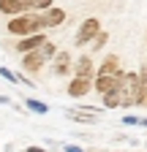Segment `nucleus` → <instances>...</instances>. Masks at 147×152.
I'll return each mask as SVG.
<instances>
[{
    "mask_svg": "<svg viewBox=\"0 0 147 152\" xmlns=\"http://www.w3.org/2000/svg\"><path fill=\"white\" fill-rule=\"evenodd\" d=\"M123 125H139V117H131V114H128V117H123Z\"/></svg>",
    "mask_w": 147,
    "mask_h": 152,
    "instance_id": "nucleus-20",
    "label": "nucleus"
},
{
    "mask_svg": "<svg viewBox=\"0 0 147 152\" xmlns=\"http://www.w3.org/2000/svg\"><path fill=\"white\" fill-rule=\"evenodd\" d=\"M0 76H3L6 82H11V84H19V73H14L8 68H0Z\"/></svg>",
    "mask_w": 147,
    "mask_h": 152,
    "instance_id": "nucleus-18",
    "label": "nucleus"
},
{
    "mask_svg": "<svg viewBox=\"0 0 147 152\" xmlns=\"http://www.w3.org/2000/svg\"><path fill=\"white\" fill-rule=\"evenodd\" d=\"M120 82H123V73H120V76H96L93 87H96V92H101V95H109V92L120 90Z\"/></svg>",
    "mask_w": 147,
    "mask_h": 152,
    "instance_id": "nucleus-4",
    "label": "nucleus"
},
{
    "mask_svg": "<svg viewBox=\"0 0 147 152\" xmlns=\"http://www.w3.org/2000/svg\"><path fill=\"white\" fill-rule=\"evenodd\" d=\"M65 117L76 120V122H93L98 114H93V111H65Z\"/></svg>",
    "mask_w": 147,
    "mask_h": 152,
    "instance_id": "nucleus-13",
    "label": "nucleus"
},
{
    "mask_svg": "<svg viewBox=\"0 0 147 152\" xmlns=\"http://www.w3.org/2000/svg\"><path fill=\"white\" fill-rule=\"evenodd\" d=\"M139 125H142V128H147V117H144V120H139Z\"/></svg>",
    "mask_w": 147,
    "mask_h": 152,
    "instance_id": "nucleus-23",
    "label": "nucleus"
},
{
    "mask_svg": "<svg viewBox=\"0 0 147 152\" xmlns=\"http://www.w3.org/2000/svg\"><path fill=\"white\" fill-rule=\"evenodd\" d=\"M46 41V35H41V33H35V35H27V38H22L19 44H16V49H19L22 54H27V52H35L41 44Z\"/></svg>",
    "mask_w": 147,
    "mask_h": 152,
    "instance_id": "nucleus-9",
    "label": "nucleus"
},
{
    "mask_svg": "<svg viewBox=\"0 0 147 152\" xmlns=\"http://www.w3.org/2000/svg\"><path fill=\"white\" fill-rule=\"evenodd\" d=\"M38 14H30V16H14L11 22H8V33L14 35H35V30H38Z\"/></svg>",
    "mask_w": 147,
    "mask_h": 152,
    "instance_id": "nucleus-1",
    "label": "nucleus"
},
{
    "mask_svg": "<svg viewBox=\"0 0 147 152\" xmlns=\"http://www.w3.org/2000/svg\"><path fill=\"white\" fill-rule=\"evenodd\" d=\"M25 106H27L30 111H35V114H46V111H49V106H46L44 101H38V98H27Z\"/></svg>",
    "mask_w": 147,
    "mask_h": 152,
    "instance_id": "nucleus-15",
    "label": "nucleus"
},
{
    "mask_svg": "<svg viewBox=\"0 0 147 152\" xmlns=\"http://www.w3.org/2000/svg\"><path fill=\"white\" fill-rule=\"evenodd\" d=\"M38 54H41V60H54V54H57V49H54L52 41H44L38 46Z\"/></svg>",
    "mask_w": 147,
    "mask_h": 152,
    "instance_id": "nucleus-14",
    "label": "nucleus"
},
{
    "mask_svg": "<svg viewBox=\"0 0 147 152\" xmlns=\"http://www.w3.org/2000/svg\"><path fill=\"white\" fill-rule=\"evenodd\" d=\"M136 87H139V73H123V82H120V98H123V106H134Z\"/></svg>",
    "mask_w": 147,
    "mask_h": 152,
    "instance_id": "nucleus-2",
    "label": "nucleus"
},
{
    "mask_svg": "<svg viewBox=\"0 0 147 152\" xmlns=\"http://www.w3.org/2000/svg\"><path fill=\"white\" fill-rule=\"evenodd\" d=\"M52 0H27V11H49Z\"/></svg>",
    "mask_w": 147,
    "mask_h": 152,
    "instance_id": "nucleus-17",
    "label": "nucleus"
},
{
    "mask_svg": "<svg viewBox=\"0 0 147 152\" xmlns=\"http://www.w3.org/2000/svg\"><path fill=\"white\" fill-rule=\"evenodd\" d=\"M27 11V0H0V14L6 16H19Z\"/></svg>",
    "mask_w": 147,
    "mask_h": 152,
    "instance_id": "nucleus-7",
    "label": "nucleus"
},
{
    "mask_svg": "<svg viewBox=\"0 0 147 152\" xmlns=\"http://www.w3.org/2000/svg\"><path fill=\"white\" fill-rule=\"evenodd\" d=\"M27 152H44V149H41V147H30Z\"/></svg>",
    "mask_w": 147,
    "mask_h": 152,
    "instance_id": "nucleus-22",
    "label": "nucleus"
},
{
    "mask_svg": "<svg viewBox=\"0 0 147 152\" xmlns=\"http://www.w3.org/2000/svg\"><path fill=\"white\" fill-rule=\"evenodd\" d=\"M74 76H85V79H93V57H79L76 65H74Z\"/></svg>",
    "mask_w": 147,
    "mask_h": 152,
    "instance_id": "nucleus-11",
    "label": "nucleus"
},
{
    "mask_svg": "<svg viewBox=\"0 0 147 152\" xmlns=\"http://www.w3.org/2000/svg\"><path fill=\"white\" fill-rule=\"evenodd\" d=\"M117 54H109L106 60L101 63V68H98V76H120V68H117Z\"/></svg>",
    "mask_w": 147,
    "mask_h": 152,
    "instance_id": "nucleus-10",
    "label": "nucleus"
},
{
    "mask_svg": "<svg viewBox=\"0 0 147 152\" xmlns=\"http://www.w3.org/2000/svg\"><path fill=\"white\" fill-rule=\"evenodd\" d=\"M93 82L96 79H85V76H74V82H68V95L71 98H82L93 90Z\"/></svg>",
    "mask_w": 147,
    "mask_h": 152,
    "instance_id": "nucleus-6",
    "label": "nucleus"
},
{
    "mask_svg": "<svg viewBox=\"0 0 147 152\" xmlns=\"http://www.w3.org/2000/svg\"><path fill=\"white\" fill-rule=\"evenodd\" d=\"M104 106H106V109H117V106H123V98H120V90H115V92L104 95Z\"/></svg>",
    "mask_w": 147,
    "mask_h": 152,
    "instance_id": "nucleus-16",
    "label": "nucleus"
},
{
    "mask_svg": "<svg viewBox=\"0 0 147 152\" xmlns=\"http://www.w3.org/2000/svg\"><path fill=\"white\" fill-rule=\"evenodd\" d=\"M71 71V54L68 52H57L54 54V63H52V73L54 76H65Z\"/></svg>",
    "mask_w": 147,
    "mask_h": 152,
    "instance_id": "nucleus-8",
    "label": "nucleus"
},
{
    "mask_svg": "<svg viewBox=\"0 0 147 152\" xmlns=\"http://www.w3.org/2000/svg\"><path fill=\"white\" fill-rule=\"evenodd\" d=\"M63 149H65V152H85V149H82V147H76V144H65Z\"/></svg>",
    "mask_w": 147,
    "mask_h": 152,
    "instance_id": "nucleus-21",
    "label": "nucleus"
},
{
    "mask_svg": "<svg viewBox=\"0 0 147 152\" xmlns=\"http://www.w3.org/2000/svg\"><path fill=\"white\" fill-rule=\"evenodd\" d=\"M65 22V11L63 8H49V11H44V14H38V25L41 27H57V25H63Z\"/></svg>",
    "mask_w": 147,
    "mask_h": 152,
    "instance_id": "nucleus-5",
    "label": "nucleus"
},
{
    "mask_svg": "<svg viewBox=\"0 0 147 152\" xmlns=\"http://www.w3.org/2000/svg\"><path fill=\"white\" fill-rule=\"evenodd\" d=\"M41 65H44V60H41V54H38V52H27V54L22 57V68H25L27 73H35Z\"/></svg>",
    "mask_w": 147,
    "mask_h": 152,
    "instance_id": "nucleus-12",
    "label": "nucleus"
},
{
    "mask_svg": "<svg viewBox=\"0 0 147 152\" xmlns=\"http://www.w3.org/2000/svg\"><path fill=\"white\" fill-rule=\"evenodd\" d=\"M106 41H109V35H106V33H98V35H96V38H93V49H96V52H98V49H101V46H104V44H106Z\"/></svg>",
    "mask_w": 147,
    "mask_h": 152,
    "instance_id": "nucleus-19",
    "label": "nucleus"
},
{
    "mask_svg": "<svg viewBox=\"0 0 147 152\" xmlns=\"http://www.w3.org/2000/svg\"><path fill=\"white\" fill-rule=\"evenodd\" d=\"M101 33V22H98V16H90V19H85L82 22V27H79V33H76V46H85V44H90L93 38Z\"/></svg>",
    "mask_w": 147,
    "mask_h": 152,
    "instance_id": "nucleus-3",
    "label": "nucleus"
}]
</instances>
